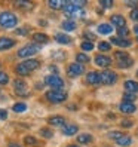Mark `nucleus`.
I'll return each mask as SVG.
<instances>
[{
	"label": "nucleus",
	"instance_id": "1",
	"mask_svg": "<svg viewBox=\"0 0 138 147\" xmlns=\"http://www.w3.org/2000/svg\"><path fill=\"white\" fill-rule=\"evenodd\" d=\"M40 67V63L37 61V59H25L24 63L18 64L16 65V73L21 74V76H28L31 71L37 70V68Z\"/></svg>",
	"mask_w": 138,
	"mask_h": 147
},
{
	"label": "nucleus",
	"instance_id": "2",
	"mask_svg": "<svg viewBox=\"0 0 138 147\" xmlns=\"http://www.w3.org/2000/svg\"><path fill=\"white\" fill-rule=\"evenodd\" d=\"M18 24V16L12 12H2L0 13V27L3 28H13Z\"/></svg>",
	"mask_w": 138,
	"mask_h": 147
},
{
	"label": "nucleus",
	"instance_id": "3",
	"mask_svg": "<svg viewBox=\"0 0 138 147\" xmlns=\"http://www.w3.org/2000/svg\"><path fill=\"white\" fill-rule=\"evenodd\" d=\"M42 46L37 45V43H30V45H25L22 46L20 51H18V57L20 58H28V57H33L36 55L37 52H40Z\"/></svg>",
	"mask_w": 138,
	"mask_h": 147
},
{
	"label": "nucleus",
	"instance_id": "4",
	"mask_svg": "<svg viewBox=\"0 0 138 147\" xmlns=\"http://www.w3.org/2000/svg\"><path fill=\"white\" fill-rule=\"evenodd\" d=\"M45 83L52 89H57V91H61L64 88V80L59 77L58 74H49L45 77Z\"/></svg>",
	"mask_w": 138,
	"mask_h": 147
},
{
	"label": "nucleus",
	"instance_id": "5",
	"mask_svg": "<svg viewBox=\"0 0 138 147\" xmlns=\"http://www.w3.org/2000/svg\"><path fill=\"white\" fill-rule=\"evenodd\" d=\"M46 98L50 102H64L67 100V92L57 91V89H50V91L46 92Z\"/></svg>",
	"mask_w": 138,
	"mask_h": 147
},
{
	"label": "nucleus",
	"instance_id": "6",
	"mask_svg": "<svg viewBox=\"0 0 138 147\" xmlns=\"http://www.w3.org/2000/svg\"><path fill=\"white\" fill-rule=\"evenodd\" d=\"M100 76H101V83H104L107 86L114 85L116 80H117V74L114 71H111V70H102L100 73Z\"/></svg>",
	"mask_w": 138,
	"mask_h": 147
},
{
	"label": "nucleus",
	"instance_id": "7",
	"mask_svg": "<svg viewBox=\"0 0 138 147\" xmlns=\"http://www.w3.org/2000/svg\"><path fill=\"white\" fill-rule=\"evenodd\" d=\"M83 71H85V67L83 64H79V63H73L67 68V74L70 77H79L80 74H83Z\"/></svg>",
	"mask_w": 138,
	"mask_h": 147
},
{
	"label": "nucleus",
	"instance_id": "8",
	"mask_svg": "<svg viewBox=\"0 0 138 147\" xmlns=\"http://www.w3.org/2000/svg\"><path fill=\"white\" fill-rule=\"evenodd\" d=\"M13 89H15L16 95H21V97H27V95H28L27 85H25V82L21 80V79H16L13 82Z\"/></svg>",
	"mask_w": 138,
	"mask_h": 147
},
{
	"label": "nucleus",
	"instance_id": "9",
	"mask_svg": "<svg viewBox=\"0 0 138 147\" xmlns=\"http://www.w3.org/2000/svg\"><path fill=\"white\" fill-rule=\"evenodd\" d=\"M64 12L68 15V16H77V15H82V9L77 7L76 5H73L71 2H67L65 7H64Z\"/></svg>",
	"mask_w": 138,
	"mask_h": 147
},
{
	"label": "nucleus",
	"instance_id": "10",
	"mask_svg": "<svg viewBox=\"0 0 138 147\" xmlns=\"http://www.w3.org/2000/svg\"><path fill=\"white\" fill-rule=\"evenodd\" d=\"M86 82H88L89 85H94V86H97L101 83V76L100 73L97 71H89L88 74H86Z\"/></svg>",
	"mask_w": 138,
	"mask_h": 147
},
{
	"label": "nucleus",
	"instance_id": "11",
	"mask_svg": "<svg viewBox=\"0 0 138 147\" xmlns=\"http://www.w3.org/2000/svg\"><path fill=\"white\" fill-rule=\"evenodd\" d=\"M95 64H97L98 67L106 68V67H108V65L111 64V58L107 57V55H101V54H98V55L95 57Z\"/></svg>",
	"mask_w": 138,
	"mask_h": 147
},
{
	"label": "nucleus",
	"instance_id": "12",
	"mask_svg": "<svg viewBox=\"0 0 138 147\" xmlns=\"http://www.w3.org/2000/svg\"><path fill=\"white\" fill-rule=\"evenodd\" d=\"M119 110L122 111V113H125V115H132L134 111L137 110V107L134 106V102H126V101H123V102H120Z\"/></svg>",
	"mask_w": 138,
	"mask_h": 147
},
{
	"label": "nucleus",
	"instance_id": "13",
	"mask_svg": "<svg viewBox=\"0 0 138 147\" xmlns=\"http://www.w3.org/2000/svg\"><path fill=\"white\" fill-rule=\"evenodd\" d=\"M15 46V40L11 37H0V52L2 51H7Z\"/></svg>",
	"mask_w": 138,
	"mask_h": 147
},
{
	"label": "nucleus",
	"instance_id": "14",
	"mask_svg": "<svg viewBox=\"0 0 138 147\" xmlns=\"http://www.w3.org/2000/svg\"><path fill=\"white\" fill-rule=\"evenodd\" d=\"M111 43L120 46V48H129L132 46V42L129 39H120V37H111Z\"/></svg>",
	"mask_w": 138,
	"mask_h": 147
},
{
	"label": "nucleus",
	"instance_id": "15",
	"mask_svg": "<svg viewBox=\"0 0 138 147\" xmlns=\"http://www.w3.org/2000/svg\"><path fill=\"white\" fill-rule=\"evenodd\" d=\"M48 122L52 125V126H65V119L63 116H50L48 119Z\"/></svg>",
	"mask_w": 138,
	"mask_h": 147
},
{
	"label": "nucleus",
	"instance_id": "16",
	"mask_svg": "<svg viewBox=\"0 0 138 147\" xmlns=\"http://www.w3.org/2000/svg\"><path fill=\"white\" fill-rule=\"evenodd\" d=\"M123 88H125L126 92L135 94V92H138V82H135V80H126L123 83Z\"/></svg>",
	"mask_w": 138,
	"mask_h": 147
},
{
	"label": "nucleus",
	"instance_id": "17",
	"mask_svg": "<svg viewBox=\"0 0 138 147\" xmlns=\"http://www.w3.org/2000/svg\"><path fill=\"white\" fill-rule=\"evenodd\" d=\"M111 22H113L117 28L126 27V20L123 18L122 15H113V16H111Z\"/></svg>",
	"mask_w": 138,
	"mask_h": 147
},
{
	"label": "nucleus",
	"instance_id": "18",
	"mask_svg": "<svg viewBox=\"0 0 138 147\" xmlns=\"http://www.w3.org/2000/svg\"><path fill=\"white\" fill-rule=\"evenodd\" d=\"M33 40H34V43H37V45H43V43L49 42V37L46 36V34H43V33H34L33 34Z\"/></svg>",
	"mask_w": 138,
	"mask_h": 147
},
{
	"label": "nucleus",
	"instance_id": "19",
	"mask_svg": "<svg viewBox=\"0 0 138 147\" xmlns=\"http://www.w3.org/2000/svg\"><path fill=\"white\" fill-rule=\"evenodd\" d=\"M77 131H79V126L71 123V125H65V126H64L63 134H64V135H67V137H71V135L77 134Z\"/></svg>",
	"mask_w": 138,
	"mask_h": 147
},
{
	"label": "nucleus",
	"instance_id": "20",
	"mask_svg": "<svg viewBox=\"0 0 138 147\" xmlns=\"http://www.w3.org/2000/svg\"><path fill=\"white\" fill-rule=\"evenodd\" d=\"M55 40L58 43H61V45H68V43H71V37L67 36V34H63V33H57L55 34Z\"/></svg>",
	"mask_w": 138,
	"mask_h": 147
},
{
	"label": "nucleus",
	"instance_id": "21",
	"mask_svg": "<svg viewBox=\"0 0 138 147\" xmlns=\"http://www.w3.org/2000/svg\"><path fill=\"white\" fill-rule=\"evenodd\" d=\"M114 143H116L117 146H120V147H128L129 144H131V143H132V138H131V137H129V135H125V134H123V135H122V137H120V138H119V140H116Z\"/></svg>",
	"mask_w": 138,
	"mask_h": 147
},
{
	"label": "nucleus",
	"instance_id": "22",
	"mask_svg": "<svg viewBox=\"0 0 138 147\" xmlns=\"http://www.w3.org/2000/svg\"><path fill=\"white\" fill-rule=\"evenodd\" d=\"M77 141H79V144H89L94 141V137L91 134H80L77 137Z\"/></svg>",
	"mask_w": 138,
	"mask_h": 147
},
{
	"label": "nucleus",
	"instance_id": "23",
	"mask_svg": "<svg viewBox=\"0 0 138 147\" xmlns=\"http://www.w3.org/2000/svg\"><path fill=\"white\" fill-rule=\"evenodd\" d=\"M61 27H63V30H65V31H74L77 25H76V22H74V21L67 20V21H64V22L61 24Z\"/></svg>",
	"mask_w": 138,
	"mask_h": 147
},
{
	"label": "nucleus",
	"instance_id": "24",
	"mask_svg": "<svg viewBox=\"0 0 138 147\" xmlns=\"http://www.w3.org/2000/svg\"><path fill=\"white\" fill-rule=\"evenodd\" d=\"M48 5H49V7H52V9H64L67 2H61V0H50Z\"/></svg>",
	"mask_w": 138,
	"mask_h": 147
},
{
	"label": "nucleus",
	"instance_id": "25",
	"mask_svg": "<svg viewBox=\"0 0 138 147\" xmlns=\"http://www.w3.org/2000/svg\"><path fill=\"white\" fill-rule=\"evenodd\" d=\"M111 31H113V27L110 24H100L98 25V33H101V34H110Z\"/></svg>",
	"mask_w": 138,
	"mask_h": 147
},
{
	"label": "nucleus",
	"instance_id": "26",
	"mask_svg": "<svg viewBox=\"0 0 138 147\" xmlns=\"http://www.w3.org/2000/svg\"><path fill=\"white\" fill-rule=\"evenodd\" d=\"M12 110L15 113H22V111L27 110V104H25V102H16V104H13Z\"/></svg>",
	"mask_w": 138,
	"mask_h": 147
},
{
	"label": "nucleus",
	"instance_id": "27",
	"mask_svg": "<svg viewBox=\"0 0 138 147\" xmlns=\"http://www.w3.org/2000/svg\"><path fill=\"white\" fill-rule=\"evenodd\" d=\"M134 64V61L131 58H128V59H123V61H119L117 63V67L119 68H128V67H131Z\"/></svg>",
	"mask_w": 138,
	"mask_h": 147
},
{
	"label": "nucleus",
	"instance_id": "28",
	"mask_svg": "<svg viewBox=\"0 0 138 147\" xmlns=\"http://www.w3.org/2000/svg\"><path fill=\"white\" fill-rule=\"evenodd\" d=\"M40 135L43 138H52L54 132H52V129H49V128H42L40 129Z\"/></svg>",
	"mask_w": 138,
	"mask_h": 147
},
{
	"label": "nucleus",
	"instance_id": "29",
	"mask_svg": "<svg viewBox=\"0 0 138 147\" xmlns=\"http://www.w3.org/2000/svg\"><path fill=\"white\" fill-rule=\"evenodd\" d=\"M76 59H77L76 63H79V64H85V63H89V57L86 55V54H77Z\"/></svg>",
	"mask_w": 138,
	"mask_h": 147
},
{
	"label": "nucleus",
	"instance_id": "30",
	"mask_svg": "<svg viewBox=\"0 0 138 147\" xmlns=\"http://www.w3.org/2000/svg\"><path fill=\"white\" fill-rule=\"evenodd\" d=\"M80 48H82V51H85V52H89V51H92L94 49V43L92 42H82V45H80Z\"/></svg>",
	"mask_w": 138,
	"mask_h": 147
},
{
	"label": "nucleus",
	"instance_id": "31",
	"mask_svg": "<svg viewBox=\"0 0 138 147\" xmlns=\"http://www.w3.org/2000/svg\"><path fill=\"white\" fill-rule=\"evenodd\" d=\"M98 49L101 51V52H108V51L111 49V46H110V43H108V42H100Z\"/></svg>",
	"mask_w": 138,
	"mask_h": 147
},
{
	"label": "nucleus",
	"instance_id": "32",
	"mask_svg": "<svg viewBox=\"0 0 138 147\" xmlns=\"http://www.w3.org/2000/svg\"><path fill=\"white\" fill-rule=\"evenodd\" d=\"M117 34L120 39H128V34H129V30L128 27H122V28H117Z\"/></svg>",
	"mask_w": 138,
	"mask_h": 147
},
{
	"label": "nucleus",
	"instance_id": "33",
	"mask_svg": "<svg viewBox=\"0 0 138 147\" xmlns=\"http://www.w3.org/2000/svg\"><path fill=\"white\" fill-rule=\"evenodd\" d=\"M135 100H137V95H135V94L126 92V94L123 95V101H126V102H134Z\"/></svg>",
	"mask_w": 138,
	"mask_h": 147
},
{
	"label": "nucleus",
	"instance_id": "34",
	"mask_svg": "<svg viewBox=\"0 0 138 147\" xmlns=\"http://www.w3.org/2000/svg\"><path fill=\"white\" fill-rule=\"evenodd\" d=\"M7 82H9V76H7V73L0 70V85H7Z\"/></svg>",
	"mask_w": 138,
	"mask_h": 147
},
{
	"label": "nucleus",
	"instance_id": "35",
	"mask_svg": "<svg viewBox=\"0 0 138 147\" xmlns=\"http://www.w3.org/2000/svg\"><path fill=\"white\" fill-rule=\"evenodd\" d=\"M114 57L119 59V61H123V59H128L129 55L126 52H120V51H117V52H114Z\"/></svg>",
	"mask_w": 138,
	"mask_h": 147
},
{
	"label": "nucleus",
	"instance_id": "36",
	"mask_svg": "<svg viewBox=\"0 0 138 147\" xmlns=\"http://www.w3.org/2000/svg\"><path fill=\"white\" fill-rule=\"evenodd\" d=\"M24 141H25V144H28V146H36L37 144V140L34 137H30V135H27L24 138Z\"/></svg>",
	"mask_w": 138,
	"mask_h": 147
},
{
	"label": "nucleus",
	"instance_id": "37",
	"mask_svg": "<svg viewBox=\"0 0 138 147\" xmlns=\"http://www.w3.org/2000/svg\"><path fill=\"white\" fill-rule=\"evenodd\" d=\"M15 5L20 6V7H25V9H30V7H33V3H30V2H16Z\"/></svg>",
	"mask_w": 138,
	"mask_h": 147
},
{
	"label": "nucleus",
	"instance_id": "38",
	"mask_svg": "<svg viewBox=\"0 0 138 147\" xmlns=\"http://www.w3.org/2000/svg\"><path fill=\"white\" fill-rule=\"evenodd\" d=\"M122 135H123L122 132H108V138H111V140H114V141L119 140V138L122 137Z\"/></svg>",
	"mask_w": 138,
	"mask_h": 147
},
{
	"label": "nucleus",
	"instance_id": "39",
	"mask_svg": "<svg viewBox=\"0 0 138 147\" xmlns=\"http://www.w3.org/2000/svg\"><path fill=\"white\" fill-rule=\"evenodd\" d=\"M100 5L102 7H111V6H113V2H111V0H101Z\"/></svg>",
	"mask_w": 138,
	"mask_h": 147
},
{
	"label": "nucleus",
	"instance_id": "40",
	"mask_svg": "<svg viewBox=\"0 0 138 147\" xmlns=\"http://www.w3.org/2000/svg\"><path fill=\"white\" fill-rule=\"evenodd\" d=\"M15 34H18V36H27L28 30H27V28H18V30L15 31Z\"/></svg>",
	"mask_w": 138,
	"mask_h": 147
},
{
	"label": "nucleus",
	"instance_id": "41",
	"mask_svg": "<svg viewBox=\"0 0 138 147\" xmlns=\"http://www.w3.org/2000/svg\"><path fill=\"white\" fill-rule=\"evenodd\" d=\"M120 125H122L123 128H131L132 125H134V122H132V120H122V122H120Z\"/></svg>",
	"mask_w": 138,
	"mask_h": 147
},
{
	"label": "nucleus",
	"instance_id": "42",
	"mask_svg": "<svg viewBox=\"0 0 138 147\" xmlns=\"http://www.w3.org/2000/svg\"><path fill=\"white\" fill-rule=\"evenodd\" d=\"M83 37L86 39V42H92L94 39H95V34H92V33H85Z\"/></svg>",
	"mask_w": 138,
	"mask_h": 147
},
{
	"label": "nucleus",
	"instance_id": "43",
	"mask_svg": "<svg viewBox=\"0 0 138 147\" xmlns=\"http://www.w3.org/2000/svg\"><path fill=\"white\" fill-rule=\"evenodd\" d=\"M131 20H134V21L138 22V7H137V9H134V11H131Z\"/></svg>",
	"mask_w": 138,
	"mask_h": 147
},
{
	"label": "nucleus",
	"instance_id": "44",
	"mask_svg": "<svg viewBox=\"0 0 138 147\" xmlns=\"http://www.w3.org/2000/svg\"><path fill=\"white\" fill-rule=\"evenodd\" d=\"M7 117V111L3 110V109H0V120H5Z\"/></svg>",
	"mask_w": 138,
	"mask_h": 147
},
{
	"label": "nucleus",
	"instance_id": "45",
	"mask_svg": "<svg viewBox=\"0 0 138 147\" xmlns=\"http://www.w3.org/2000/svg\"><path fill=\"white\" fill-rule=\"evenodd\" d=\"M126 6H131V7H137L138 2H126Z\"/></svg>",
	"mask_w": 138,
	"mask_h": 147
},
{
	"label": "nucleus",
	"instance_id": "46",
	"mask_svg": "<svg viewBox=\"0 0 138 147\" xmlns=\"http://www.w3.org/2000/svg\"><path fill=\"white\" fill-rule=\"evenodd\" d=\"M9 147H22V146H20L18 143H9Z\"/></svg>",
	"mask_w": 138,
	"mask_h": 147
},
{
	"label": "nucleus",
	"instance_id": "47",
	"mask_svg": "<svg viewBox=\"0 0 138 147\" xmlns=\"http://www.w3.org/2000/svg\"><path fill=\"white\" fill-rule=\"evenodd\" d=\"M49 68H50V70H52V71H54V73H55V74H57V73H58V68H57V67H54V65H50V67H49Z\"/></svg>",
	"mask_w": 138,
	"mask_h": 147
},
{
	"label": "nucleus",
	"instance_id": "48",
	"mask_svg": "<svg viewBox=\"0 0 138 147\" xmlns=\"http://www.w3.org/2000/svg\"><path fill=\"white\" fill-rule=\"evenodd\" d=\"M134 33L137 34V37H138V24L135 25V27H134Z\"/></svg>",
	"mask_w": 138,
	"mask_h": 147
},
{
	"label": "nucleus",
	"instance_id": "49",
	"mask_svg": "<svg viewBox=\"0 0 138 147\" xmlns=\"http://www.w3.org/2000/svg\"><path fill=\"white\" fill-rule=\"evenodd\" d=\"M68 147H80V146H79V144H70Z\"/></svg>",
	"mask_w": 138,
	"mask_h": 147
},
{
	"label": "nucleus",
	"instance_id": "50",
	"mask_svg": "<svg viewBox=\"0 0 138 147\" xmlns=\"http://www.w3.org/2000/svg\"><path fill=\"white\" fill-rule=\"evenodd\" d=\"M137 77H138V71H137Z\"/></svg>",
	"mask_w": 138,
	"mask_h": 147
},
{
	"label": "nucleus",
	"instance_id": "51",
	"mask_svg": "<svg viewBox=\"0 0 138 147\" xmlns=\"http://www.w3.org/2000/svg\"><path fill=\"white\" fill-rule=\"evenodd\" d=\"M137 40H138V37H137Z\"/></svg>",
	"mask_w": 138,
	"mask_h": 147
}]
</instances>
